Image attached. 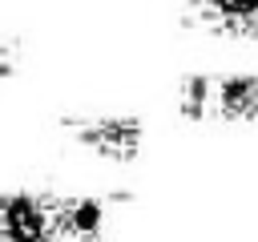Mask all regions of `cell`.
<instances>
[{"instance_id":"6da1fadb","label":"cell","mask_w":258,"mask_h":242,"mask_svg":"<svg viewBox=\"0 0 258 242\" xmlns=\"http://www.w3.org/2000/svg\"><path fill=\"white\" fill-rule=\"evenodd\" d=\"M60 129L89 153L105 161H133L145 141V125L137 117L121 113H69L60 117Z\"/></svg>"},{"instance_id":"7a4b0ae2","label":"cell","mask_w":258,"mask_h":242,"mask_svg":"<svg viewBox=\"0 0 258 242\" xmlns=\"http://www.w3.org/2000/svg\"><path fill=\"white\" fill-rule=\"evenodd\" d=\"M56 222H52V194H28L12 190L0 194V242H52Z\"/></svg>"},{"instance_id":"3957f363","label":"cell","mask_w":258,"mask_h":242,"mask_svg":"<svg viewBox=\"0 0 258 242\" xmlns=\"http://www.w3.org/2000/svg\"><path fill=\"white\" fill-rule=\"evenodd\" d=\"M125 198H129L125 190H117L109 198H101V194H52L56 234L69 242H97L109 226V206L125 202Z\"/></svg>"},{"instance_id":"277c9868","label":"cell","mask_w":258,"mask_h":242,"mask_svg":"<svg viewBox=\"0 0 258 242\" xmlns=\"http://www.w3.org/2000/svg\"><path fill=\"white\" fill-rule=\"evenodd\" d=\"M214 121L222 125L258 121V77L254 73H214Z\"/></svg>"},{"instance_id":"5b68a950","label":"cell","mask_w":258,"mask_h":242,"mask_svg":"<svg viewBox=\"0 0 258 242\" xmlns=\"http://www.w3.org/2000/svg\"><path fill=\"white\" fill-rule=\"evenodd\" d=\"M189 8L222 32H238V36L258 32V0H189Z\"/></svg>"},{"instance_id":"8992f818","label":"cell","mask_w":258,"mask_h":242,"mask_svg":"<svg viewBox=\"0 0 258 242\" xmlns=\"http://www.w3.org/2000/svg\"><path fill=\"white\" fill-rule=\"evenodd\" d=\"M177 113L185 121H214V73H185L177 81Z\"/></svg>"},{"instance_id":"52a82bcc","label":"cell","mask_w":258,"mask_h":242,"mask_svg":"<svg viewBox=\"0 0 258 242\" xmlns=\"http://www.w3.org/2000/svg\"><path fill=\"white\" fill-rule=\"evenodd\" d=\"M16 65H20V48L12 40H0V81H8L16 73Z\"/></svg>"},{"instance_id":"ba28073f","label":"cell","mask_w":258,"mask_h":242,"mask_svg":"<svg viewBox=\"0 0 258 242\" xmlns=\"http://www.w3.org/2000/svg\"><path fill=\"white\" fill-rule=\"evenodd\" d=\"M52 242H64V238H52Z\"/></svg>"}]
</instances>
